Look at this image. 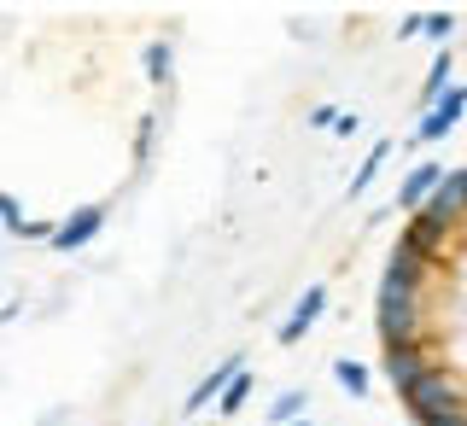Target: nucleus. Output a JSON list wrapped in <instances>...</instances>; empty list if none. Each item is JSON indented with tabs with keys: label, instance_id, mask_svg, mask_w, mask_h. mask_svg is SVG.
Masks as SVG:
<instances>
[{
	"label": "nucleus",
	"instance_id": "19",
	"mask_svg": "<svg viewBox=\"0 0 467 426\" xmlns=\"http://www.w3.org/2000/svg\"><path fill=\"white\" fill-rule=\"evenodd\" d=\"M415 426H467V409H462V415H427V421H415Z\"/></svg>",
	"mask_w": 467,
	"mask_h": 426
},
{
	"label": "nucleus",
	"instance_id": "4",
	"mask_svg": "<svg viewBox=\"0 0 467 426\" xmlns=\"http://www.w3.org/2000/svg\"><path fill=\"white\" fill-rule=\"evenodd\" d=\"M462 117H467V82H450L444 99H438L427 117H415V146H420V140H444L450 129L462 123Z\"/></svg>",
	"mask_w": 467,
	"mask_h": 426
},
{
	"label": "nucleus",
	"instance_id": "8",
	"mask_svg": "<svg viewBox=\"0 0 467 426\" xmlns=\"http://www.w3.org/2000/svg\"><path fill=\"white\" fill-rule=\"evenodd\" d=\"M234 374H245V357H228V362H216V369L204 374V379H199L193 391H187V415H199V409L223 403V391L234 386Z\"/></svg>",
	"mask_w": 467,
	"mask_h": 426
},
{
	"label": "nucleus",
	"instance_id": "7",
	"mask_svg": "<svg viewBox=\"0 0 467 426\" xmlns=\"http://www.w3.org/2000/svg\"><path fill=\"white\" fill-rule=\"evenodd\" d=\"M321 310H327V286H304V298L292 304V316L281 321V333H275V339H281V345H298L304 333L321 321Z\"/></svg>",
	"mask_w": 467,
	"mask_h": 426
},
{
	"label": "nucleus",
	"instance_id": "11",
	"mask_svg": "<svg viewBox=\"0 0 467 426\" xmlns=\"http://www.w3.org/2000/svg\"><path fill=\"white\" fill-rule=\"evenodd\" d=\"M333 379H339V386H345L357 403H362V398H374V374L362 369L357 357H333Z\"/></svg>",
	"mask_w": 467,
	"mask_h": 426
},
{
	"label": "nucleus",
	"instance_id": "12",
	"mask_svg": "<svg viewBox=\"0 0 467 426\" xmlns=\"http://www.w3.org/2000/svg\"><path fill=\"white\" fill-rule=\"evenodd\" d=\"M140 70H146V82H152V88H170V77H175V53H170V41H146Z\"/></svg>",
	"mask_w": 467,
	"mask_h": 426
},
{
	"label": "nucleus",
	"instance_id": "13",
	"mask_svg": "<svg viewBox=\"0 0 467 426\" xmlns=\"http://www.w3.org/2000/svg\"><path fill=\"white\" fill-rule=\"evenodd\" d=\"M304 409H310V398H304V386H286L281 398L269 403V426H286V421H304Z\"/></svg>",
	"mask_w": 467,
	"mask_h": 426
},
{
	"label": "nucleus",
	"instance_id": "14",
	"mask_svg": "<svg viewBox=\"0 0 467 426\" xmlns=\"http://www.w3.org/2000/svg\"><path fill=\"white\" fill-rule=\"evenodd\" d=\"M386 152H391V146L379 140L374 152H368V158H362V164H357V175H350V199H362V193H368V187H374V175L386 170Z\"/></svg>",
	"mask_w": 467,
	"mask_h": 426
},
{
	"label": "nucleus",
	"instance_id": "21",
	"mask_svg": "<svg viewBox=\"0 0 467 426\" xmlns=\"http://www.w3.org/2000/svg\"><path fill=\"white\" fill-rule=\"evenodd\" d=\"M286 426H310V415H304V421H286Z\"/></svg>",
	"mask_w": 467,
	"mask_h": 426
},
{
	"label": "nucleus",
	"instance_id": "6",
	"mask_svg": "<svg viewBox=\"0 0 467 426\" xmlns=\"http://www.w3.org/2000/svg\"><path fill=\"white\" fill-rule=\"evenodd\" d=\"M432 369H438V362L427 357V345H398V350H386V379H391L398 391H409L415 379H427Z\"/></svg>",
	"mask_w": 467,
	"mask_h": 426
},
{
	"label": "nucleus",
	"instance_id": "16",
	"mask_svg": "<svg viewBox=\"0 0 467 426\" xmlns=\"http://www.w3.org/2000/svg\"><path fill=\"white\" fill-rule=\"evenodd\" d=\"M420 36H427V41H450V36H456V12H420Z\"/></svg>",
	"mask_w": 467,
	"mask_h": 426
},
{
	"label": "nucleus",
	"instance_id": "15",
	"mask_svg": "<svg viewBox=\"0 0 467 426\" xmlns=\"http://www.w3.org/2000/svg\"><path fill=\"white\" fill-rule=\"evenodd\" d=\"M252 386H257V379H252V369H245V374H234V386L223 391V403H216V409H223V415H240V409L252 403Z\"/></svg>",
	"mask_w": 467,
	"mask_h": 426
},
{
	"label": "nucleus",
	"instance_id": "3",
	"mask_svg": "<svg viewBox=\"0 0 467 426\" xmlns=\"http://www.w3.org/2000/svg\"><path fill=\"white\" fill-rule=\"evenodd\" d=\"M99 228H106V204H77L65 223H53V240L47 245H53L58 257H70V252H82V245H94Z\"/></svg>",
	"mask_w": 467,
	"mask_h": 426
},
{
	"label": "nucleus",
	"instance_id": "20",
	"mask_svg": "<svg viewBox=\"0 0 467 426\" xmlns=\"http://www.w3.org/2000/svg\"><path fill=\"white\" fill-rule=\"evenodd\" d=\"M310 123H316V129H333V123H339V111H333V106H316Z\"/></svg>",
	"mask_w": 467,
	"mask_h": 426
},
{
	"label": "nucleus",
	"instance_id": "10",
	"mask_svg": "<svg viewBox=\"0 0 467 426\" xmlns=\"http://www.w3.org/2000/svg\"><path fill=\"white\" fill-rule=\"evenodd\" d=\"M444 223H432V216H409V228H403V240H398V252H409V257H420L427 263L432 252H438V240H444Z\"/></svg>",
	"mask_w": 467,
	"mask_h": 426
},
{
	"label": "nucleus",
	"instance_id": "17",
	"mask_svg": "<svg viewBox=\"0 0 467 426\" xmlns=\"http://www.w3.org/2000/svg\"><path fill=\"white\" fill-rule=\"evenodd\" d=\"M0 223H6L12 240L24 234V199H18V193H0Z\"/></svg>",
	"mask_w": 467,
	"mask_h": 426
},
{
	"label": "nucleus",
	"instance_id": "18",
	"mask_svg": "<svg viewBox=\"0 0 467 426\" xmlns=\"http://www.w3.org/2000/svg\"><path fill=\"white\" fill-rule=\"evenodd\" d=\"M152 135H158V117L146 111L140 129H135V164H140V170H146V158H152Z\"/></svg>",
	"mask_w": 467,
	"mask_h": 426
},
{
	"label": "nucleus",
	"instance_id": "1",
	"mask_svg": "<svg viewBox=\"0 0 467 426\" xmlns=\"http://www.w3.org/2000/svg\"><path fill=\"white\" fill-rule=\"evenodd\" d=\"M403 409L415 421H427V415H462V409H467V386L450 369H432L427 379H415V386L403 391Z\"/></svg>",
	"mask_w": 467,
	"mask_h": 426
},
{
	"label": "nucleus",
	"instance_id": "9",
	"mask_svg": "<svg viewBox=\"0 0 467 426\" xmlns=\"http://www.w3.org/2000/svg\"><path fill=\"white\" fill-rule=\"evenodd\" d=\"M438 182H444V170H438L432 158H427V164H415V170L403 175V187H398V211H409V216H415L420 204H427V199L438 193Z\"/></svg>",
	"mask_w": 467,
	"mask_h": 426
},
{
	"label": "nucleus",
	"instance_id": "5",
	"mask_svg": "<svg viewBox=\"0 0 467 426\" xmlns=\"http://www.w3.org/2000/svg\"><path fill=\"white\" fill-rule=\"evenodd\" d=\"M420 281H427V263L398 252L386 263V275H379V298H420Z\"/></svg>",
	"mask_w": 467,
	"mask_h": 426
},
{
	"label": "nucleus",
	"instance_id": "2",
	"mask_svg": "<svg viewBox=\"0 0 467 426\" xmlns=\"http://www.w3.org/2000/svg\"><path fill=\"white\" fill-rule=\"evenodd\" d=\"M374 327L386 339V350L420 345V298H374Z\"/></svg>",
	"mask_w": 467,
	"mask_h": 426
}]
</instances>
